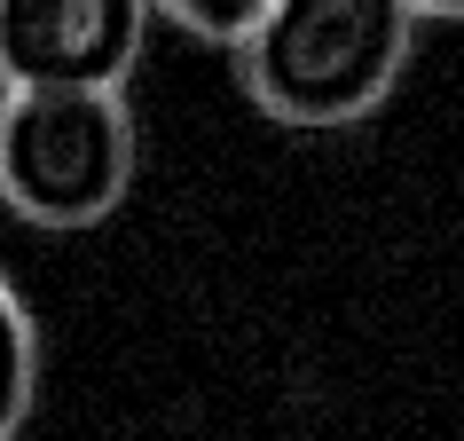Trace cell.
Listing matches in <instances>:
<instances>
[{"mask_svg": "<svg viewBox=\"0 0 464 441\" xmlns=\"http://www.w3.org/2000/svg\"><path fill=\"white\" fill-rule=\"evenodd\" d=\"M417 48L410 0H268L237 40V79L276 126H354L393 95Z\"/></svg>", "mask_w": 464, "mask_h": 441, "instance_id": "cell-1", "label": "cell"}, {"mask_svg": "<svg viewBox=\"0 0 464 441\" xmlns=\"http://www.w3.org/2000/svg\"><path fill=\"white\" fill-rule=\"evenodd\" d=\"M134 111L102 87L0 95V205L24 229H95L134 190Z\"/></svg>", "mask_w": 464, "mask_h": 441, "instance_id": "cell-2", "label": "cell"}, {"mask_svg": "<svg viewBox=\"0 0 464 441\" xmlns=\"http://www.w3.org/2000/svg\"><path fill=\"white\" fill-rule=\"evenodd\" d=\"M150 40V0H0V95L102 87L126 95Z\"/></svg>", "mask_w": 464, "mask_h": 441, "instance_id": "cell-3", "label": "cell"}, {"mask_svg": "<svg viewBox=\"0 0 464 441\" xmlns=\"http://www.w3.org/2000/svg\"><path fill=\"white\" fill-rule=\"evenodd\" d=\"M32 394H40V323L24 292L0 276V441L32 417Z\"/></svg>", "mask_w": 464, "mask_h": 441, "instance_id": "cell-4", "label": "cell"}, {"mask_svg": "<svg viewBox=\"0 0 464 441\" xmlns=\"http://www.w3.org/2000/svg\"><path fill=\"white\" fill-rule=\"evenodd\" d=\"M260 8H268V0H150V16L181 24L189 40H213V48H237V40L260 24Z\"/></svg>", "mask_w": 464, "mask_h": 441, "instance_id": "cell-5", "label": "cell"}, {"mask_svg": "<svg viewBox=\"0 0 464 441\" xmlns=\"http://www.w3.org/2000/svg\"><path fill=\"white\" fill-rule=\"evenodd\" d=\"M410 8H417V16H457V24H464V0H410Z\"/></svg>", "mask_w": 464, "mask_h": 441, "instance_id": "cell-6", "label": "cell"}]
</instances>
